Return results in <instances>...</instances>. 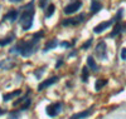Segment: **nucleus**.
<instances>
[{"mask_svg":"<svg viewBox=\"0 0 126 119\" xmlns=\"http://www.w3.org/2000/svg\"><path fill=\"white\" fill-rule=\"evenodd\" d=\"M38 43L39 40H35V39H32L29 41H25V40L18 41V44L10 49V53H18L22 57L28 58L38 50Z\"/></svg>","mask_w":126,"mask_h":119,"instance_id":"f257e3e1","label":"nucleus"},{"mask_svg":"<svg viewBox=\"0 0 126 119\" xmlns=\"http://www.w3.org/2000/svg\"><path fill=\"white\" fill-rule=\"evenodd\" d=\"M33 5H34V1H30L28 5H25L23 8V14L20 16L19 21H20V24H22L24 30L30 29L32 24H33V18H34V13H35Z\"/></svg>","mask_w":126,"mask_h":119,"instance_id":"f03ea898","label":"nucleus"},{"mask_svg":"<svg viewBox=\"0 0 126 119\" xmlns=\"http://www.w3.org/2000/svg\"><path fill=\"white\" fill-rule=\"evenodd\" d=\"M62 110V104L61 103H52L46 108V112L49 117H57Z\"/></svg>","mask_w":126,"mask_h":119,"instance_id":"7ed1b4c3","label":"nucleus"},{"mask_svg":"<svg viewBox=\"0 0 126 119\" xmlns=\"http://www.w3.org/2000/svg\"><path fill=\"white\" fill-rule=\"evenodd\" d=\"M86 15L85 14H81L78 15L77 18H71V19H64L62 21V25L63 26H75V25H78L79 23H82L85 20Z\"/></svg>","mask_w":126,"mask_h":119,"instance_id":"20e7f679","label":"nucleus"},{"mask_svg":"<svg viewBox=\"0 0 126 119\" xmlns=\"http://www.w3.org/2000/svg\"><path fill=\"white\" fill-rule=\"evenodd\" d=\"M96 55L101 59H105L107 57V47L105 44V41L98 43V45L96 47Z\"/></svg>","mask_w":126,"mask_h":119,"instance_id":"39448f33","label":"nucleus"},{"mask_svg":"<svg viewBox=\"0 0 126 119\" xmlns=\"http://www.w3.org/2000/svg\"><path fill=\"white\" fill-rule=\"evenodd\" d=\"M59 80V78L58 77H52V78H49V79H47V80H44V82H42L39 85H38V92H42V90H44L46 88H48V86H50L52 84H54V83H57Z\"/></svg>","mask_w":126,"mask_h":119,"instance_id":"423d86ee","label":"nucleus"},{"mask_svg":"<svg viewBox=\"0 0 126 119\" xmlns=\"http://www.w3.org/2000/svg\"><path fill=\"white\" fill-rule=\"evenodd\" d=\"M81 6H82V3H81V1H73V3H71L69 5H67L63 12H64L66 14H72V13H76Z\"/></svg>","mask_w":126,"mask_h":119,"instance_id":"0eeeda50","label":"nucleus"},{"mask_svg":"<svg viewBox=\"0 0 126 119\" xmlns=\"http://www.w3.org/2000/svg\"><path fill=\"white\" fill-rule=\"evenodd\" d=\"M112 23H113V20H109V21H103V23H100L98 25H96V26L93 28V33H96V34L102 33L103 30H106L107 28H110Z\"/></svg>","mask_w":126,"mask_h":119,"instance_id":"6e6552de","label":"nucleus"},{"mask_svg":"<svg viewBox=\"0 0 126 119\" xmlns=\"http://www.w3.org/2000/svg\"><path fill=\"white\" fill-rule=\"evenodd\" d=\"M92 112H93V108H90V109H87V110H83L81 113H77L75 115H72L69 119H83V118H87V117H90L92 114Z\"/></svg>","mask_w":126,"mask_h":119,"instance_id":"1a4fd4ad","label":"nucleus"},{"mask_svg":"<svg viewBox=\"0 0 126 119\" xmlns=\"http://www.w3.org/2000/svg\"><path fill=\"white\" fill-rule=\"evenodd\" d=\"M16 16H18V10L12 9L10 12H8V13L3 16V21H5V20H9V21H15V20H16Z\"/></svg>","mask_w":126,"mask_h":119,"instance_id":"9d476101","label":"nucleus"},{"mask_svg":"<svg viewBox=\"0 0 126 119\" xmlns=\"http://www.w3.org/2000/svg\"><path fill=\"white\" fill-rule=\"evenodd\" d=\"M14 65H15V63L12 61L10 59H4V60L0 61V68H1V69H5V70H8V69H10V68H13Z\"/></svg>","mask_w":126,"mask_h":119,"instance_id":"9b49d317","label":"nucleus"},{"mask_svg":"<svg viewBox=\"0 0 126 119\" xmlns=\"http://www.w3.org/2000/svg\"><path fill=\"white\" fill-rule=\"evenodd\" d=\"M20 93H22V90H14V92H12V93H8V94H4V96H3V100L4 102H8V100H10V99H13V98H15V96H18V95H20Z\"/></svg>","mask_w":126,"mask_h":119,"instance_id":"f8f14e48","label":"nucleus"},{"mask_svg":"<svg viewBox=\"0 0 126 119\" xmlns=\"http://www.w3.org/2000/svg\"><path fill=\"white\" fill-rule=\"evenodd\" d=\"M58 45V41H57V39H52V40H49L47 44L44 45V53L46 51H48V50H50V49H53V48H56Z\"/></svg>","mask_w":126,"mask_h":119,"instance_id":"ddd939ff","label":"nucleus"},{"mask_svg":"<svg viewBox=\"0 0 126 119\" xmlns=\"http://www.w3.org/2000/svg\"><path fill=\"white\" fill-rule=\"evenodd\" d=\"M126 28V25H122V24H116V26H115V29H113V31L110 34V36L111 38H113V36H116V35H119L121 31H122V29H125Z\"/></svg>","mask_w":126,"mask_h":119,"instance_id":"4468645a","label":"nucleus"},{"mask_svg":"<svg viewBox=\"0 0 126 119\" xmlns=\"http://www.w3.org/2000/svg\"><path fill=\"white\" fill-rule=\"evenodd\" d=\"M101 8H102V5H101L98 1H96V0H93L92 4H91V13H92V14L98 13L100 10H101Z\"/></svg>","mask_w":126,"mask_h":119,"instance_id":"2eb2a0df","label":"nucleus"},{"mask_svg":"<svg viewBox=\"0 0 126 119\" xmlns=\"http://www.w3.org/2000/svg\"><path fill=\"white\" fill-rule=\"evenodd\" d=\"M87 64H88V67L91 68V70H93V71H97L98 70L97 64H96V61H94V59L92 57H88L87 58Z\"/></svg>","mask_w":126,"mask_h":119,"instance_id":"dca6fc26","label":"nucleus"},{"mask_svg":"<svg viewBox=\"0 0 126 119\" xmlns=\"http://www.w3.org/2000/svg\"><path fill=\"white\" fill-rule=\"evenodd\" d=\"M14 39H15V35H9V36L1 39V40H0V47H5V45L10 44V43H12Z\"/></svg>","mask_w":126,"mask_h":119,"instance_id":"f3484780","label":"nucleus"},{"mask_svg":"<svg viewBox=\"0 0 126 119\" xmlns=\"http://www.w3.org/2000/svg\"><path fill=\"white\" fill-rule=\"evenodd\" d=\"M106 84H107V80H106V79H100V80L96 82V84H94V89L98 92V90H101Z\"/></svg>","mask_w":126,"mask_h":119,"instance_id":"a211bd4d","label":"nucleus"},{"mask_svg":"<svg viewBox=\"0 0 126 119\" xmlns=\"http://www.w3.org/2000/svg\"><path fill=\"white\" fill-rule=\"evenodd\" d=\"M54 10H56V6H54L53 4L48 5V8H47V12H46V18H49V16H52V15H53Z\"/></svg>","mask_w":126,"mask_h":119,"instance_id":"6ab92c4d","label":"nucleus"},{"mask_svg":"<svg viewBox=\"0 0 126 119\" xmlns=\"http://www.w3.org/2000/svg\"><path fill=\"white\" fill-rule=\"evenodd\" d=\"M81 79H82V82H87V79H88V68H83L82 69V77H81Z\"/></svg>","mask_w":126,"mask_h":119,"instance_id":"aec40b11","label":"nucleus"},{"mask_svg":"<svg viewBox=\"0 0 126 119\" xmlns=\"http://www.w3.org/2000/svg\"><path fill=\"white\" fill-rule=\"evenodd\" d=\"M43 35H44V31H43V30H40V31H38V33H35V34L33 35V39H35V40H40V38H43Z\"/></svg>","mask_w":126,"mask_h":119,"instance_id":"412c9836","label":"nucleus"},{"mask_svg":"<svg viewBox=\"0 0 126 119\" xmlns=\"http://www.w3.org/2000/svg\"><path fill=\"white\" fill-rule=\"evenodd\" d=\"M73 44H75V41H72V43H68V41H63V43H61V47H63V48H69V47H72Z\"/></svg>","mask_w":126,"mask_h":119,"instance_id":"4be33fe9","label":"nucleus"},{"mask_svg":"<svg viewBox=\"0 0 126 119\" xmlns=\"http://www.w3.org/2000/svg\"><path fill=\"white\" fill-rule=\"evenodd\" d=\"M91 44H92V39H90V40H87V43H85V44H83V45H82V49H88Z\"/></svg>","mask_w":126,"mask_h":119,"instance_id":"5701e85b","label":"nucleus"},{"mask_svg":"<svg viewBox=\"0 0 126 119\" xmlns=\"http://www.w3.org/2000/svg\"><path fill=\"white\" fill-rule=\"evenodd\" d=\"M43 71H44V68H40V69H38V70L34 73V74H35V77H37V78H40V75L43 74Z\"/></svg>","mask_w":126,"mask_h":119,"instance_id":"b1692460","label":"nucleus"},{"mask_svg":"<svg viewBox=\"0 0 126 119\" xmlns=\"http://www.w3.org/2000/svg\"><path fill=\"white\" fill-rule=\"evenodd\" d=\"M29 105H30V100H29V99H27V102L23 104V107H22V108H20V110H25Z\"/></svg>","mask_w":126,"mask_h":119,"instance_id":"393cba45","label":"nucleus"},{"mask_svg":"<svg viewBox=\"0 0 126 119\" xmlns=\"http://www.w3.org/2000/svg\"><path fill=\"white\" fill-rule=\"evenodd\" d=\"M121 59H126V48H124L122 50H121Z\"/></svg>","mask_w":126,"mask_h":119,"instance_id":"a878e982","label":"nucleus"},{"mask_svg":"<svg viewBox=\"0 0 126 119\" xmlns=\"http://www.w3.org/2000/svg\"><path fill=\"white\" fill-rule=\"evenodd\" d=\"M47 1H48V0H39V6H40V8H44Z\"/></svg>","mask_w":126,"mask_h":119,"instance_id":"bb28decb","label":"nucleus"},{"mask_svg":"<svg viewBox=\"0 0 126 119\" xmlns=\"http://www.w3.org/2000/svg\"><path fill=\"white\" fill-rule=\"evenodd\" d=\"M62 64H63V60H59V61L56 64V68H59V67L62 65Z\"/></svg>","mask_w":126,"mask_h":119,"instance_id":"cd10ccee","label":"nucleus"},{"mask_svg":"<svg viewBox=\"0 0 126 119\" xmlns=\"http://www.w3.org/2000/svg\"><path fill=\"white\" fill-rule=\"evenodd\" d=\"M10 1H13V3H19V1H22V0H10Z\"/></svg>","mask_w":126,"mask_h":119,"instance_id":"c85d7f7f","label":"nucleus"},{"mask_svg":"<svg viewBox=\"0 0 126 119\" xmlns=\"http://www.w3.org/2000/svg\"><path fill=\"white\" fill-rule=\"evenodd\" d=\"M0 114H4V110L1 109V108H0Z\"/></svg>","mask_w":126,"mask_h":119,"instance_id":"c756f323","label":"nucleus"}]
</instances>
